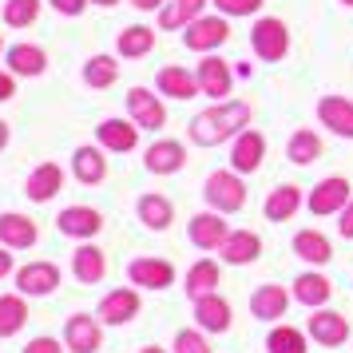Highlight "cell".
Returning a JSON list of instances; mask_svg holds the SVG:
<instances>
[{
  "mask_svg": "<svg viewBox=\"0 0 353 353\" xmlns=\"http://www.w3.org/2000/svg\"><path fill=\"white\" fill-rule=\"evenodd\" d=\"M246 128H250V103H242V99H219L214 108H207V112H199L191 119V143L219 147V143H230Z\"/></svg>",
  "mask_w": 353,
  "mask_h": 353,
  "instance_id": "obj_1",
  "label": "cell"
},
{
  "mask_svg": "<svg viewBox=\"0 0 353 353\" xmlns=\"http://www.w3.org/2000/svg\"><path fill=\"white\" fill-rule=\"evenodd\" d=\"M203 199H207L210 210L234 214V210L246 207V183H242L239 171H214V175H207V183H203Z\"/></svg>",
  "mask_w": 353,
  "mask_h": 353,
  "instance_id": "obj_2",
  "label": "cell"
},
{
  "mask_svg": "<svg viewBox=\"0 0 353 353\" xmlns=\"http://www.w3.org/2000/svg\"><path fill=\"white\" fill-rule=\"evenodd\" d=\"M250 44H254V56L258 60H266V64H278V60H286L290 52V28L282 17H262L250 28Z\"/></svg>",
  "mask_w": 353,
  "mask_h": 353,
  "instance_id": "obj_3",
  "label": "cell"
},
{
  "mask_svg": "<svg viewBox=\"0 0 353 353\" xmlns=\"http://www.w3.org/2000/svg\"><path fill=\"white\" fill-rule=\"evenodd\" d=\"M350 179L341 175H325L321 183H314V191H310V199H305V207H310V214H318V219H325V214H341L345 210V203H350Z\"/></svg>",
  "mask_w": 353,
  "mask_h": 353,
  "instance_id": "obj_4",
  "label": "cell"
},
{
  "mask_svg": "<svg viewBox=\"0 0 353 353\" xmlns=\"http://www.w3.org/2000/svg\"><path fill=\"white\" fill-rule=\"evenodd\" d=\"M230 40V24L226 17H199L183 28V44L191 52H219Z\"/></svg>",
  "mask_w": 353,
  "mask_h": 353,
  "instance_id": "obj_5",
  "label": "cell"
},
{
  "mask_svg": "<svg viewBox=\"0 0 353 353\" xmlns=\"http://www.w3.org/2000/svg\"><path fill=\"white\" fill-rule=\"evenodd\" d=\"M103 321L92 314H72L64 321V350L68 353H99L103 350Z\"/></svg>",
  "mask_w": 353,
  "mask_h": 353,
  "instance_id": "obj_6",
  "label": "cell"
},
{
  "mask_svg": "<svg viewBox=\"0 0 353 353\" xmlns=\"http://www.w3.org/2000/svg\"><path fill=\"white\" fill-rule=\"evenodd\" d=\"M262 159H266V135H262V131L246 128L230 139V171L254 175L258 167H262Z\"/></svg>",
  "mask_w": 353,
  "mask_h": 353,
  "instance_id": "obj_7",
  "label": "cell"
},
{
  "mask_svg": "<svg viewBox=\"0 0 353 353\" xmlns=\"http://www.w3.org/2000/svg\"><path fill=\"white\" fill-rule=\"evenodd\" d=\"M305 334L314 337L318 345L325 350H337V345H345V337H350V318L345 314H337V310H310V325H305Z\"/></svg>",
  "mask_w": 353,
  "mask_h": 353,
  "instance_id": "obj_8",
  "label": "cell"
},
{
  "mask_svg": "<svg viewBox=\"0 0 353 353\" xmlns=\"http://www.w3.org/2000/svg\"><path fill=\"white\" fill-rule=\"evenodd\" d=\"M128 278H131V286H139V290H167V286H175V266L167 258L143 254V258H131L128 262Z\"/></svg>",
  "mask_w": 353,
  "mask_h": 353,
  "instance_id": "obj_9",
  "label": "cell"
},
{
  "mask_svg": "<svg viewBox=\"0 0 353 353\" xmlns=\"http://www.w3.org/2000/svg\"><path fill=\"white\" fill-rule=\"evenodd\" d=\"M139 310H143L139 290L119 286V290H112V294H103V302L96 305V318L103 321V325H128V321L139 318Z\"/></svg>",
  "mask_w": 353,
  "mask_h": 353,
  "instance_id": "obj_10",
  "label": "cell"
},
{
  "mask_svg": "<svg viewBox=\"0 0 353 353\" xmlns=\"http://www.w3.org/2000/svg\"><path fill=\"white\" fill-rule=\"evenodd\" d=\"M194 76H199V92L210 96L214 103L226 99V96H230V88H234V72H230V64L219 60V56H210V52L194 64Z\"/></svg>",
  "mask_w": 353,
  "mask_h": 353,
  "instance_id": "obj_11",
  "label": "cell"
},
{
  "mask_svg": "<svg viewBox=\"0 0 353 353\" xmlns=\"http://www.w3.org/2000/svg\"><path fill=\"white\" fill-rule=\"evenodd\" d=\"M187 234H191V246H199V250H219L230 226H226V214H219V210H199L187 223Z\"/></svg>",
  "mask_w": 353,
  "mask_h": 353,
  "instance_id": "obj_12",
  "label": "cell"
},
{
  "mask_svg": "<svg viewBox=\"0 0 353 353\" xmlns=\"http://www.w3.org/2000/svg\"><path fill=\"white\" fill-rule=\"evenodd\" d=\"M60 286V266L56 262H28L17 270V290L24 298H48Z\"/></svg>",
  "mask_w": 353,
  "mask_h": 353,
  "instance_id": "obj_13",
  "label": "cell"
},
{
  "mask_svg": "<svg viewBox=\"0 0 353 353\" xmlns=\"http://www.w3.org/2000/svg\"><path fill=\"white\" fill-rule=\"evenodd\" d=\"M56 230L60 234H68V239H80V242H88V239H96L99 230H103V214L99 210H92V207H64L60 210V219H56Z\"/></svg>",
  "mask_w": 353,
  "mask_h": 353,
  "instance_id": "obj_14",
  "label": "cell"
},
{
  "mask_svg": "<svg viewBox=\"0 0 353 353\" xmlns=\"http://www.w3.org/2000/svg\"><path fill=\"white\" fill-rule=\"evenodd\" d=\"M128 112L143 131H159L163 123H167V108H163V99L155 96L151 88H131L128 92Z\"/></svg>",
  "mask_w": 353,
  "mask_h": 353,
  "instance_id": "obj_15",
  "label": "cell"
},
{
  "mask_svg": "<svg viewBox=\"0 0 353 353\" xmlns=\"http://www.w3.org/2000/svg\"><path fill=\"white\" fill-rule=\"evenodd\" d=\"M139 123L135 119H103L96 128V139L103 151H115V155H128V151H135L139 147Z\"/></svg>",
  "mask_w": 353,
  "mask_h": 353,
  "instance_id": "obj_16",
  "label": "cell"
},
{
  "mask_svg": "<svg viewBox=\"0 0 353 353\" xmlns=\"http://www.w3.org/2000/svg\"><path fill=\"white\" fill-rule=\"evenodd\" d=\"M72 274L80 278L83 286H99V282L108 278V254H103L92 239L80 242V246L72 250Z\"/></svg>",
  "mask_w": 353,
  "mask_h": 353,
  "instance_id": "obj_17",
  "label": "cell"
},
{
  "mask_svg": "<svg viewBox=\"0 0 353 353\" xmlns=\"http://www.w3.org/2000/svg\"><path fill=\"white\" fill-rule=\"evenodd\" d=\"M290 294L286 286H274V282H266V286H258L254 294H250V314H254L258 321H282L286 318V310H290Z\"/></svg>",
  "mask_w": 353,
  "mask_h": 353,
  "instance_id": "obj_18",
  "label": "cell"
},
{
  "mask_svg": "<svg viewBox=\"0 0 353 353\" xmlns=\"http://www.w3.org/2000/svg\"><path fill=\"white\" fill-rule=\"evenodd\" d=\"M64 179L68 175H64L60 163H40L32 175L24 179V194H28L32 203H52L56 194L64 191Z\"/></svg>",
  "mask_w": 353,
  "mask_h": 353,
  "instance_id": "obj_19",
  "label": "cell"
},
{
  "mask_svg": "<svg viewBox=\"0 0 353 353\" xmlns=\"http://www.w3.org/2000/svg\"><path fill=\"white\" fill-rule=\"evenodd\" d=\"M40 239V226L28 219V214H17V210H4L0 214V246H8V250H28L36 246Z\"/></svg>",
  "mask_w": 353,
  "mask_h": 353,
  "instance_id": "obj_20",
  "label": "cell"
},
{
  "mask_svg": "<svg viewBox=\"0 0 353 353\" xmlns=\"http://www.w3.org/2000/svg\"><path fill=\"white\" fill-rule=\"evenodd\" d=\"M183 163H187V151L179 139H155L143 155V167L151 175H175V171H183Z\"/></svg>",
  "mask_w": 353,
  "mask_h": 353,
  "instance_id": "obj_21",
  "label": "cell"
},
{
  "mask_svg": "<svg viewBox=\"0 0 353 353\" xmlns=\"http://www.w3.org/2000/svg\"><path fill=\"white\" fill-rule=\"evenodd\" d=\"M318 119L321 128H330L341 139H353V99L345 96H321L318 99Z\"/></svg>",
  "mask_w": 353,
  "mask_h": 353,
  "instance_id": "obj_22",
  "label": "cell"
},
{
  "mask_svg": "<svg viewBox=\"0 0 353 353\" xmlns=\"http://www.w3.org/2000/svg\"><path fill=\"white\" fill-rule=\"evenodd\" d=\"M258 254H262V239L254 230H230L226 242L219 246V258L226 266H250V262H258Z\"/></svg>",
  "mask_w": 353,
  "mask_h": 353,
  "instance_id": "obj_23",
  "label": "cell"
},
{
  "mask_svg": "<svg viewBox=\"0 0 353 353\" xmlns=\"http://www.w3.org/2000/svg\"><path fill=\"white\" fill-rule=\"evenodd\" d=\"M194 321H199V330H207V334H226V330H230V302L219 298V290L194 298Z\"/></svg>",
  "mask_w": 353,
  "mask_h": 353,
  "instance_id": "obj_24",
  "label": "cell"
},
{
  "mask_svg": "<svg viewBox=\"0 0 353 353\" xmlns=\"http://www.w3.org/2000/svg\"><path fill=\"white\" fill-rule=\"evenodd\" d=\"M302 207V187L298 183H278L270 194H266V203H262V214L270 219V223H290L294 214Z\"/></svg>",
  "mask_w": 353,
  "mask_h": 353,
  "instance_id": "obj_25",
  "label": "cell"
},
{
  "mask_svg": "<svg viewBox=\"0 0 353 353\" xmlns=\"http://www.w3.org/2000/svg\"><path fill=\"white\" fill-rule=\"evenodd\" d=\"M334 298V282L325 278V274H314L305 270L294 278V302H302L305 310H318V305H325Z\"/></svg>",
  "mask_w": 353,
  "mask_h": 353,
  "instance_id": "obj_26",
  "label": "cell"
},
{
  "mask_svg": "<svg viewBox=\"0 0 353 353\" xmlns=\"http://www.w3.org/2000/svg\"><path fill=\"white\" fill-rule=\"evenodd\" d=\"M72 171L83 187H96L108 179V159H103V147H76L72 151Z\"/></svg>",
  "mask_w": 353,
  "mask_h": 353,
  "instance_id": "obj_27",
  "label": "cell"
},
{
  "mask_svg": "<svg viewBox=\"0 0 353 353\" xmlns=\"http://www.w3.org/2000/svg\"><path fill=\"white\" fill-rule=\"evenodd\" d=\"M159 96H167V99H194V96H203L199 92V76L194 72H187V68H163L159 72Z\"/></svg>",
  "mask_w": 353,
  "mask_h": 353,
  "instance_id": "obj_28",
  "label": "cell"
},
{
  "mask_svg": "<svg viewBox=\"0 0 353 353\" xmlns=\"http://www.w3.org/2000/svg\"><path fill=\"white\" fill-rule=\"evenodd\" d=\"M135 214H139V223L147 230H167V226L175 223V207H171V199L167 194H143L139 203H135Z\"/></svg>",
  "mask_w": 353,
  "mask_h": 353,
  "instance_id": "obj_29",
  "label": "cell"
},
{
  "mask_svg": "<svg viewBox=\"0 0 353 353\" xmlns=\"http://www.w3.org/2000/svg\"><path fill=\"white\" fill-rule=\"evenodd\" d=\"M115 52H119L123 60H143V56H151V52H155V28H147V24L123 28L119 40H115Z\"/></svg>",
  "mask_w": 353,
  "mask_h": 353,
  "instance_id": "obj_30",
  "label": "cell"
},
{
  "mask_svg": "<svg viewBox=\"0 0 353 353\" xmlns=\"http://www.w3.org/2000/svg\"><path fill=\"white\" fill-rule=\"evenodd\" d=\"M44 68H48V56L44 48H36V44H12L8 48V72L12 76H44Z\"/></svg>",
  "mask_w": 353,
  "mask_h": 353,
  "instance_id": "obj_31",
  "label": "cell"
},
{
  "mask_svg": "<svg viewBox=\"0 0 353 353\" xmlns=\"http://www.w3.org/2000/svg\"><path fill=\"white\" fill-rule=\"evenodd\" d=\"M294 254L302 262H310V266H325L334 258V246H330V239L321 230H298L294 234Z\"/></svg>",
  "mask_w": 353,
  "mask_h": 353,
  "instance_id": "obj_32",
  "label": "cell"
},
{
  "mask_svg": "<svg viewBox=\"0 0 353 353\" xmlns=\"http://www.w3.org/2000/svg\"><path fill=\"white\" fill-rule=\"evenodd\" d=\"M203 8H207V0H171V4L159 8V28H167V32L187 28L191 20L203 17Z\"/></svg>",
  "mask_w": 353,
  "mask_h": 353,
  "instance_id": "obj_33",
  "label": "cell"
},
{
  "mask_svg": "<svg viewBox=\"0 0 353 353\" xmlns=\"http://www.w3.org/2000/svg\"><path fill=\"white\" fill-rule=\"evenodd\" d=\"M223 282V274H219V262H210V258H199L191 270H187V298H203V294H214Z\"/></svg>",
  "mask_w": 353,
  "mask_h": 353,
  "instance_id": "obj_34",
  "label": "cell"
},
{
  "mask_svg": "<svg viewBox=\"0 0 353 353\" xmlns=\"http://www.w3.org/2000/svg\"><path fill=\"white\" fill-rule=\"evenodd\" d=\"M28 321V305H24V294H0V341L4 337H17Z\"/></svg>",
  "mask_w": 353,
  "mask_h": 353,
  "instance_id": "obj_35",
  "label": "cell"
},
{
  "mask_svg": "<svg viewBox=\"0 0 353 353\" xmlns=\"http://www.w3.org/2000/svg\"><path fill=\"white\" fill-rule=\"evenodd\" d=\"M286 159L298 163V167H310L314 159H321V139L314 128H298L294 135H290L286 143Z\"/></svg>",
  "mask_w": 353,
  "mask_h": 353,
  "instance_id": "obj_36",
  "label": "cell"
},
{
  "mask_svg": "<svg viewBox=\"0 0 353 353\" xmlns=\"http://www.w3.org/2000/svg\"><path fill=\"white\" fill-rule=\"evenodd\" d=\"M266 353H305V334L286 325V321L282 325L274 321V330L266 334Z\"/></svg>",
  "mask_w": 353,
  "mask_h": 353,
  "instance_id": "obj_37",
  "label": "cell"
},
{
  "mask_svg": "<svg viewBox=\"0 0 353 353\" xmlns=\"http://www.w3.org/2000/svg\"><path fill=\"white\" fill-rule=\"evenodd\" d=\"M115 80H119L115 56H92V60L83 64V83H88V88H112Z\"/></svg>",
  "mask_w": 353,
  "mask_h": 353,
  "instance_id": "obj_38",
  "label": "cell"
},
{
  "mask_svg": "<svg viewBox=\"0 0 353 353\" xmlns=\"http://www.w3.org/2000/svg\"><path fill=\"white\" fill-rule=\"evenodd\" d=\"M40 17V0H4V24L8 28H28Z\"/></svg>",
  "mask_w": 353,
  "mask_h": 353,
  "instance_id": "obj_39",
  "label": "cell"
},
{
  "mask_svg": "<svg viewBox=\"0 0 353 353\" xmlns=\"http://www.w3.org/2000/svg\"><path fill=\"white\" fill-rule=\"evenodd\" d=\"M175 353H210L207 330H179L175 334Z\"/></svg>",
  "mask_w": 353,
  "mask_h": 353,
  "instance_id": "obj_40",
  "label": "cell"
},
{
  "mask_svg": "<svg viewBox=\"0 0 353 353\" xmlns=\"http://www.w3.org/2000/svg\"><path fill=\"white\" fill-rule=\"evenodd\" d=\"M214 4H219L223 17H250V12H258L266 0H214Z\"/></svg>",
  "mask_w": 353,
  "mask_h": 353,
  "instance_id": "obj_41",
  "label": "cell"
},
{
  "mask_svg": "<svg viewBox=\"0 0 353 353\" xmlns=\"http://www.w3.org/2000/svg\"><path fill=\"white\" fill-rule=\"evenodd\" d=\"M52 8H56V12H60V17H80L83 8H88V4H92V0H48Z\"/></svg>",
  "mask_w": 353,
  "mask_h": 353,
  "instance_id": "obj_42",
  "label": "cell"
},
{
  "mask_svg": "<svg viewBox=\"0 0 353 353\" xmlns=\"http://www.w3.org/2000/svg\"><path fill=\"white\" fill-rule=\"evenodd\" d=\"M24 353H64V350H60L56 337H32V341L24 345Z\"/></svg>",
  "mask_w": 353,
  "mask_h": 353,
  "instance_id": "obj_43",
  "label": "cell"
},
{
  "mask_svg": "<svg viewBox=\"0 0 353 353\" xmlns=\"http://www.w3.org/2000/svg\"><path fill=\"white\" fill-rule=\"evenodd\" d=\"M337 234H341V239H350V242H353V199H350V203H345V210L337 214Z\"/></svg>",
  "mask_w": 353,
  "mask_h": 353,
  "instance_id": "obj_44",
  "label": "cell"
},
{
  "mask_svg": "<svg viewBox=\"0 0 353 353\" xmlns=\"http://www.w3.org/2000/svg\"><path fill=\"white\" fill-rule=\"evenodd\" d=\"M12 96H17V76L12 72H0V103H8Z\"/></svg>",
  "mask_w": 353,
  "mask_h": 353,
  "instance_id": "obj_45",
  "label": "cell"
},
{
  "mask_svg": "<svg viewBox=\"0 0 353 353\" xmlns=\"http://www.w3.org/2000/svg\"><path fill=\"white\" fill-rule=\"evenodd\" d=\"M8 274H17V262H12L8 246H0V278H8Z\"/></svg>",
  "mask_w": 353,
  "mask_h": 353,
  "instance_id": "obj_46",
  "label": "cell"
},
{
  "mask_svg": "<svg viewBox=\"0 0 353 353\" xmlns=\"http://www.w3.org/2000/svg\"><path fill=\"white\" fill-rule=\"evenodd\" d=\"M167 0H131V8H139V12H159Z\"/></svg>",
  "mask_w": 353,
  "mask_h": 353,
  "instance_id": "obj_47",
  "label": "cell"
},
{
  "mask_svg": "<svg viewBox=\"0 0 353 353\" xmlns=\"http://www.w3.org/2000/svg\"><path fill=\"white\" fill-rule=\"evenodd\" d=\"M4 147H8V123L0 119V151H4Z\"/></svg>",
  "mask_w": 353,
  "mask_h": 353,
  "instance_id": "obj_48",
  "label": "cell"
},
{
  "mask_svg": "<svg viewBox=\"0 0 353 353\" xmlns=\"http://www.w3.org/2000/svg\"><path fill=\"white\" fill-rule=\"evenodd\" d=\"M92 4H99V8H112V4H119V0H92Z\"/></svg>",
  "mask_w": 353,
  "mask_h": 353,
  "instance_id": "obj_49",
  "label": "cell"
},
{
  "mask_svg": "<svg viewBox=\"0 0 353 353\" xmlns=\"http://www.w3.org/2000/svg\"><path fill=\"white\" fill-rule=\"evenodd\" d=\"M139 353H167V350H159V345H143Z\"/></svg>",
  "mask_w": 353,
  "mask_h": 353,
  "instance_id": "obj_50",
  "label": "cell"
},
{
  "mask_svg": "<svg viewBox=\"0 0 353 353\" xmlns=\"http://www.w3.org/2000/svg\"><path fill=\"white\" fill-rule=\"evenodd\" d=\"M341 4H350V8H353V0H341Z\"/></svg>",
  "mask_w": 353,
  "mask_h": 353,
  "instance_id": "obj_51",
  "label": "cell"
},
{
  "mask_svg": "<svg viewBox=\"0 0 353 353\" xmlns=\"http://www.w3.org/2000/svg\"><path fill=\"white\" fill-rule=\"evenodd\" d=\"M0 52H4V40H0Z\"/></svg>",
  "mask_w": 353,
  "mask_h": 353,
  "instance_id": "obj_52",
  "label": "cell"
}]
</instances>
